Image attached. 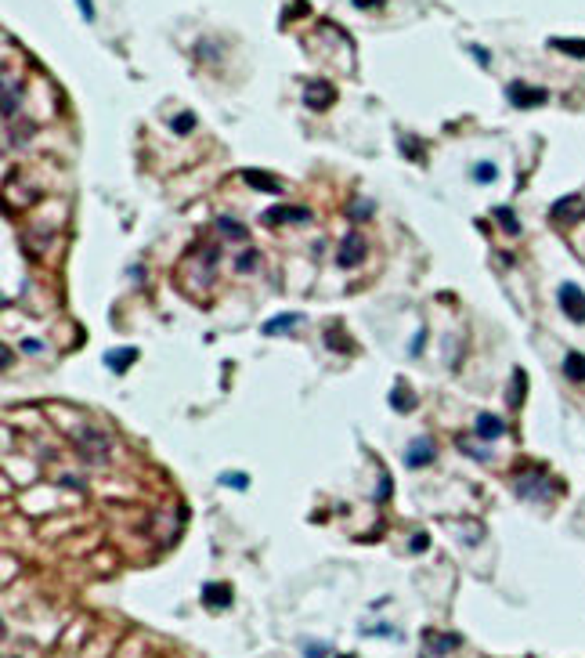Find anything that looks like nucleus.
I'll list each match as a JSON object with an SVG mask.
<instances>
[{"instance_id": "1", "label": "nucleus", "mask_w": 585, "mask_h": 658, "mask_svg": "<svg viewBox=\"0 0 585 658\" xmlns=\"http://www.w3.org/2000/svg\"><path fill=\"white\" fill-rule=\"evenodd\" d=\"M76 449L87 460H105L108 456V437L101 430H94V427H83V430H76Z\"/></svg>"}, {"instance_id": "2", "label": "nucleus", "mask_w": 585, "mask_h": 658, "mask_svg": "<svg viewBox=\"0 0 585 658\" xmlns=\"http://www.w3.org/2000/svg\"><path fill=\"white\" fill-rule=\"evenodd\" d=\"M336 260H340V268H355V264H362V260H365V239H362L358 232L343 236V239H340V250H336Z\"/></svg>"}, {"instance_id": "3", "label": "nucleus", "mask_w": 585, "mask_h": 658, "mask_svg": "<svg viewBox=\"0 0 585 658\" xmlns=\"http://www.w3.org/2000/svg\"><path fill=\"white\" fill-rule=\"evenodd\" d=\"M560 308L571 322H585V293L578 286H571V283L560 286Z\"/></svg>"}, {"instance_id": "4", "label": "nucleus", "mask_w": 585, "mask_h": 658, "mask_svg": "<svg viewBox=\"0 0 585 658\" xmlns=\"http://www.w3.org/2000/svg\"><path fill=\"white\" fill-rule=\"evenodd\" d=\"M509 101L513 105H520V108H535V105H546V91L542 87H528V83H509Z\"/></svg>"}, {"instance_id": "5", "label": "nucleus", "mask_w": 585, "mask_h": 658, "mask_svg": "<svg viewBox=\"0 0 585 658\" xmlns=\"http://www.w3.org/2000/svg\"><path fill=\"white\" fill-rule=\"evenodd\" d=\"M304 101L322 113V108H329V105L336 101V91H332V83H329V80H311V83H307V91H304Z\"/></svg>"}, {"instance_id": "6", "label": "nucleus", "mask_w": 585, "mask_h": 658, "mask_svg": "<svg viewBox=\"0 0 585 658\" xmlns=\"http://www.w3.org/2000/svg\"><path fill=\"white\" fill-rule=\"evenodd\" d=\"M203 604H206L210 612L228 608V604H231V586H224V582H206V586H203Z\"/></svg>"}, {"instance_id": "7", "label": "nucleus", "mask_w": 585, "mask_h": 658, "mask_svg": "<svg viewBox=\"0 0 585 658\" xmlns=\"http://www.w3.org/2000/svg\"><path fill=\"white\" fill-rule=\"evenodd\" d=\"M434 452H437V449H434L430 437H416V442L408 445V452H405V463H408V467H427V463L434 460Z\"/></svg>"}, {"instance_id": "8", "label": "nucleus", "mask_w": 585, "mask_h": 658, "mask_svg": "<svg viewBox=\"0 0 585 658\" xmlns=\"http://www.w3.org/2000/svg\"><path fill=\"white\" fill-rule=\"evenodd\" d=\"M264 221H268V225H278V221H297V225H304V221H311V210H304V206H275L271 213H264Z\"/></svg>"}, {"instance_id": "9", "label": "nucleus", "mask_w": 585, "mask_h": 658, "mask_svg": "<svg viewBox=\"0 0 585 658\" xmlns=\"http://www.w3.org/2000/svg\"><path fill=\"white\" fill-rule=\"evenodd\" d=\"M416 402H419V398H416V391L408 388L405 380H397V388L390 391V405H394L397 412H412V409H416Z\"/></svg>"}, {"instance_id": "10", "label": "nucleus", "mask_w": 585, "mask_h": 658, "mask_svg": "<svg viewBox=\"0 0 585 658\" xmlns=\"http://www.w3.org/2000/svg\"><path fill=\"white\" fill-rule=\"evenodd\" d=\"M553 217H556V221H581V217H585V203L578 196L574 199H560L553 206Z\"/></svg>"}, {"instance_id": "11", "label": "nucleus", "mask_w": 585, "mask_h": 658, "mask_svg": "<svg viewBox=\"0 0 585 658\" xmlns=\"http://www.w3.org/2000/svg\"><path fill=\"white\" fill-rule=\"evenodd\" d=\"M477 434L484 437V442H495V437L506 434V423H502L499 416H492V412H481V416H477Z\"/></svg>"}, {"instance_id": "12", "label": "nucleus", "mask_w": 585, "mask_h": 658, "mask_svg": "<svg viewBox=\"0 0 585 658\" xmlns=\"http://www.w3.org/2000/svg\"><path fill=\"white\" fill-rule=\"evenodd\" d=\"M131 362H138V351H134V348H116V351L105 355V365H108L112 373H127Z\"/></svg>"}, {"instance_id": "13", "label": "nucleus", "mask_w": 585, "mask_h": 658, "mask_svg": "<svg viewBox=\"0 0 585 658\" xmlns=\"http://www.w3.org/2000/svg\"><path fill=\"white\" fill-rule=\"evenodd\" d=\"M243 178H246V185H250V188H260V192H282L278 178H271V174H264V171H243Z\"/></svg>"}, {"instance_id": "14", "label": "nucleus", "mask_w": 585, "mask_h": 658, "mask_svg": "<svg viewBox=\"0 0 585 658\" xmlns=\"http://www.w3.org/2000/svg\"><path fill=\"white\" fill-rule=\"evenodd\" d=\"M564 373H567L571 383H585V355H581V351H571V355L564 358Z\"/></svg>"}, {"instance_id": "15", "label": "nucleus", "mask_w": 585, "mask_h": 658, "mask_svg": "<svg viewBox=\"0 0 585 658\" xmlns=\"http://www.w3.org/2000/svg\"><path fill=\"white\" fill-rule=\"evenodd\" d=\"M452 647H459V637H452V633H430V658H441L444 651H452Z\"/></svg>"}, {"instance_id": "16", "label": "nucleus", "mask_w": 585, "mask_h": 658, "mask_svg": "<svg viewBox=\"0 0 585 658\" xmlns=\"http://www.w3.org/2000/svg\"><path fill=\"white\" fill-rule=\"evenodd\" d=\"M297 322H300V315H297V311H289V315H278V318H271V322L264 325V333H268V337H275V333H282V329H292Z\"/></svg>"}, {"instance_id": "17", "label": "nucleus", "mask_w": 585, "mask_h": 658, "mask_svg": "<svg viewBox=\"0 0 585 658\" xmlns=\"http://www.w3.org/2000/svg\"><path fill=\"white\" fill-rule=\"evenodd\" d=\"M15 108H19V87L11 76H4V120L15 116Z\"/></svg>"}, {"instance_id": "18", "label": "nucleus", "mask_w": 585, "mask_h": 658, "mask_svg": "<svg viewBox=\"0 0 585 658\" xmlns=\"http://www.w3.org/2000/svg\"><path fill=\"white\" fill-rule=\"evenodd\" d=\"M542 474H535V481H517V492L524 500H542Z\"/></svg>"}, {"instance_id": "19", "label": "nucleus", "mask_w": 585, "mask_h": 658, "mask_svg": "<svg viewBox=\"0 0 585 658\" xmlns=\"http://www.w3.org/2000/svg\"><path fill=\"white\" fill-rule=\"evenodd\" d=\"M495 221H499V225H502V232H509V236H517V232H520V221H517V217H513L506 206H495Z\"/></svg>"}, {"instance_id": "20", "label": "nucleus", "mask_w": 585, "mask_h": 658, "mask_svg": "<svg viewBox=\"0 0 585 658\" xmlns=\"http://www.w3.org/2000/svg\"><path fill=\"white\" fill-rule=\"evenodd\" d=\"M495 178H499V167H495V163H477V167H474V181L492 185Z\"/></svg>"}, {"instance_id": "21", "label": "nucleus", "mask_w": 585, "mask_h": 658, "mask_svg": "<svg viewBox=\"0 0 585 658\" xmlns=\"http://www.w3.org/2000/svg\"><path fill=\"white\" fill-rule=\"evenodd\" d=\"M217 228H220L224 236H231V239H246V228H243L239 221H231V217H220Z\"/></svg>"}, {"instance_id": "22", "label": "nucleus", "mask_w": 585, "mask_h": 658, "mask_svg": "<svg viewBox=\"0 0 585 658\" xmlns=\"http://www.w3.org/2000/svg\"><path fill=\"white\" fill-rule=\"evenodd\" d=\"M556 51H567V54H578V59H585V40H553Z\"/></svg>"}, {"instance_id": "23", "label": "nucleus", "mask_w": 585, "mask_h": 658, "mask_svg": "<svg viewBox=\"0 0 585 658\" xmlns=\"http://www.w3.org/2000/svg\"><path fill=\"white\" fill-rule=\"evenodd\" d=\"M257 264H260V253H257V250H253V253L246 250V253L239 257V271H243V275H250V271H257Z\"/></svg>"}, {"instance_id": "24", "label": "nucleus", "mask_w": 585, "mask_h": 658, "mask_svg": "<svg viewBox=\"0 0 585 658\" xmlns=\"http://www.w3.org/2000/svg\"><path fill=\"white\" fill-rule=\"evenodd\" d=\"M195 127V116L192 113H181V116H173V134H188Z\"/></svg>"}, {"instance_id": "25", "label": "nucleus", "mask_w": 585, "mask_h": 658, "mask_svg": "<svg viewBox=\"0 0 585 658\" xmlns=\"http://www.w3.org/2000/svg\"><path fill=\"white\" fill-rule=\"evenodd\" d=\"M520 398H524V373L517 369V391L509 388V402H513V405H520Z\"/></svg>"}, {"instance_id": "26", "label": "nucleus", "mask_w": 585, "mask_h": 658, "mask_svg": "<svg viewBox=\"0 0 585 658\" xmlns=\"http://www.w3.org/2000/svg\"><path fill=\"white\" fill-rule=\"evenodd\" d=\"M304 654H307V658H325L329 647H325V644H304Z\"/></svg>"}, {"instance_id": "27", "label": "nucleus", "mask_w": 585, "mask_h": 658, "mask_svg": "<svg viewBox=\"0 0 585 658\" xmlns=\"http://www.w3.org/2000/svg\"><path fill=\"white\" fill-rule=\"evenodd\" d=\"M220 485H231V488H246V474H224Z\"/></svg>"}, {"instance_id": "28", "label": "nucleus", "mask_w": 585, "mask_h": 658, "mask_svg": "<svg viewBox=\"0 0 585 658\" xmlns=\"http://www.w3.org/2000/svg\"><path fill=\"white\" fill-rule=\"evenodd\" d=\"M350 213H355L358 221H362V217H369V213H372V203H355V210H350Z\"/></svg>"}, {"instance_id": "29", "label": "nucleus", "mask_w": 585, "mask_h": 658, "mask_svg": "<svg viewBox=\"0 0 585 658\" xmlns=\"http://www.w3.org/2000/svg\"><path fill=\"white\" fill-rule=\"evenodd\" d=\"M423 546H430V539H427V535H412V550H416V554L423 550Z\"/></svg>"}, {"instance_id": "30", "label": "nucleus", "mask_w": 585, "mask_h": 658, "mask_svg": "<svg viewBox=\"0 0 585 658\" xmlns=\"http://www.w3.org/2000/svg\"><path fill=\"white\" fill-rule=\"evenodd\" d=\"M76 4L83 8V15H87V19H94V8H91V0H76Z\"/></svg>"}, {"instance_id": "31", "label": "nucleus", "mask_w": 585, "mask_h": 658, "mask_svg": "<svg viewBox=\"0 0 585 658\" xmlns=\"http://www.w3.org/2000/svg\"><path fill=\"white\" fill-rule=\"evenodd\" d=\"M355 4H380V0H355Z\"/></svg>"}]
</instances>
